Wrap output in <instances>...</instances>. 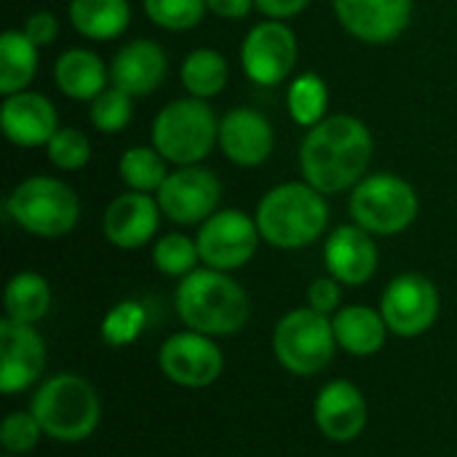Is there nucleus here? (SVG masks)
Wrapping results in <instances>:
<instances>
[{"label": "nucleus", "mask_w": 457, "mask_h": 457, "mask_svg": "<svg viewBox=\"0 0 457 457\" xmlns=\"http://www.w3.org/2000/svg\"><path fill=\"white\" fill-rule=\"evenodd\" d=\"M118 177L129 190L155 195L169 177V161L153 145H134L120 153Z\"/></svg>", "instance_id": "28"}, {"label": "nucleus", "mask_w": 457, "mask_h": 457, "mask_svg": "<svg viewBox=\"0 0 457 457\" xmlns=\"http://www.w3.org/2000/svg\"><path fill=\"white\" fill-rule=\"evenodd\" d=\"M147 19L166 32L195 29L209 13L206 0H142Z\"/></svg>", "instance_id": "32"}, {"label": "nucleus", "mask_w": 457, "mask_h": 457, "mask_svg": "<svg viewBox=\"0 0 457 457\" xmlns=\"http://www.w3.org/2000/svg\"><path fill=\"white\" fill-rule=\"evenodd\" d=\"M67 19L72 29L94 43L118 40L131 24L129 0H70Z\"/></svg>", "instance_id": "24"}, {"label": "nucleus", "mask_w": 457, "mask_h": 457, "mask_svg": "<svg viewBox=\"0 0 457 457\" xmlns=\"http://www.w3.org/2000/svg\"><path fill=\"white\" fill-rule=\"evenodd\" d=\"M21 29H24V35H27L37 48H48V46L56 43L62 27H59L56 13H51V11H35V13L27 16V21L21 24Z\"/></svg>", "instance_id": "37"}, {"label": "nucleus", "mask_w": 457, "mask_h": 457, "mask_svg": "<svg viewBox=\"0 0 457 457\" xmlns=\"http://www.w3.org/2000/svg\"><path fill=\"white\" fill-rule=\"evenodd\" d=\"M380 254L372 233L356 222L335 228L324 241V268L343 287H361L378 270Z\"/></svg>", "instance_id": "19"}, {"label": "nucleus", "mask_w": 457, "mask_h": 457, "mask_svg": "<svg viewBox=\"0 0 457 457\" xmlns=\"http://www.w3.org/2000/svg\"><path fill=\"white\" fill-rule=\"evenodd\" d=\"M254 220L265 244L284 252L305 249L316 244L329 225L327 195L305 179L281 182L260 198Z\"/></svg>", "instance_id": "3"}, {"label": "nucleus", "mask_w": 457, "mask_h": 457, "mask_svg": "<svg viewBox=\"0 0 457 457\" xmlns=\"http://www.w3.org/2000/svg\"><path fill=\"white\" fill-rule=\"evenodd\" d=\"M3 457H16V455H8V453H5V455H3Z\"/></svg>", "instance_id": "40"}, {"label": "nucleus", "mask_w": 457, "mask_h": 457, "mask_svg": "<svg viewBox=\"0 0 457 457\" xmlns=\"http://www.w3.org/2000/svg\"><path fill=\"white\" fill-rule=\"evenodd\" d=\"M220 139V118L206 99L179 96L163 104L150 129V145L171 166H195L212 155Z\"/></svg>", "instance_id": "4"}, {"label": "nucleus", "mask_w": 457, "mask_h": 457, "mask_svg": "<svg viewBox=\"0 0 457 457\" xmlns=\"http://www.w3.org/2000/svg\"><path fill=\"white\" fill-rule=\"evenodd\" d=\"M209 13L225 21H238L246 19L254 11V0H206Z\"/></svg>", "instance_id": "39"}, {"label": "nucleus", "mask_w": 457, "mask_h": 457, "mask_svg": "<svg viewBox=\"0 0 457 457\" xmlns=\"http://www.w3.org/2000/svg\"><path fill=\"white\" fill-rule=\"evenodd\" d=\"M327 107H329V88L321 75L300 72L292 78L287 88V110L300 129H311L321 123L327 118Z\"/></svg>", "instance_id": "29"}, {"label": "nucleus", "mask_w": 457, "mask_h": 457, "mask_svg": "<svg viewBox=\"0 0 457 457\" xmlns=\"http://www.w3.org/2000/svg\"><path fill=\"white\" fill-rule=\"evenodd\" d=\"M169 75V56L161 43L137 37L120 46L110 62V86L126 91L129 96L155 94Z\"/></svg>", "instance_id": "20"}, {"label": "nucleus", "mask_w": 457, "mask_h": 457, "mask_svg": "<svg viewBox=\"0 0 457 457\" xmlns=\"http://www.w3.org/2000/svg\"><path fill=\"white\" fill-rule=\"evenodd\" d=\"M3 305H5V316L8 319L24 321V324H35L51 308V287H48V281L40 273L21 270V273L11 276V281L5 284Z\"/></svg>", "instance_id": "27"}, {"label": "nucleus", "mask_w": 457, "mask_h": 457, "mask_svg": "<svg viewBox=\"0 0 457 457\" xmlns=\"http://www.w3.org/2000/svg\"><path fill=\"white\" fill-rule=\"evenodd\" d=\"M337 348L332 319L308 308L284 313L273 329V353L278 364L300 378L319 375L329 367Z\"/></svg>", "instance_id": "8"}, {"label": "nucleus", "mask_w": 457, "mask_h": 457, "mask_svg": "<svg viewBox=\"0 0 457 457\" xmlns=\"http://www.w3.org/2000/svg\"><path fill=\"white\" fill-rule=\"evenodd\" d=\"M372 153L375 139L370 126L356 115L337 112L305 129L297 161L308 185L324 195H337L353 190L367 177Z\"/></svg>", "instance_id": "1"}, {"label": "nucleus", "mask_w": 457, "mask_h": 457, "mask_svg": "<svg viewBox=\"0 0 457 457\" xmlns=\"http://www.w3.org/2000/svg\"><path fill=\"white\" fill-rule=\"evenodd\" d=\"M0 129L5 139L21 150L46 147L51 137L62 129L54 102L40 91H19L3 96L0 104Z\"/></svg>", "instance_id": "17"}, {"label": "nucleus", "mask_w": 457, "mask_h": 457, "mask_svg": "<svg viewBox=\"0 0 457 457\" xmlns=\"http://www.w3.org/2000/svg\"><path fill=\"white\" fill-rule=\"evenodd\" d=\"M5 212L35 238H62L80 222V198L64 179L32 174L8 193Z\"/></svg>", "instance_id": "6"}, {"label": "nucleus", "mask_w": 457, "mask_h": 457, "mask_svg": "<svg viewBox=\"0 0 457 457\" xmlns=\"http://www.w3.org/2000/svg\"><path fill=\"white\" fill-rule=\"evenodd\" d=\"M337 345L351 356H375L391 332L383 313L370 305H345L332 316Z\"/></svg>", "instance_id": "23"}, {"label": "nucleus", "mask_w": 457, "mask_h": 457, "mask_svg": "<svg viewBox=\"0 0 457 457\" xmlns=\"http://www.w3.org/2000/svg\"><path fill=\"white\" fill-rule=\"evenodd\" d=\"M134 96H129L126 91L107 86L96 99L88 102V120L99 134H120L131 118H134Z\"/></svg>", "instance_id": "33"}, {"label": "nucleus", "mask_w": 457, "mask_h": 457, "mask_svg": "<svg viewBox=\"0 0 457 457\" xmlns=\"http://www.w3.org/2000/svg\"><path fill=\"white\" fill-rule=\"evenodd\" d=\"M241 70L257 86L284 83L300 59V43L295 29L287 21L265 19L257 21L241 43Z\"/></svg>", "instance_id": "10"}, {"label": "nucleus", "mask_w": 457, "mask_h": 457, "mask_svg": "<svg viewBox=\"0 0 457 457\" xmlns=\"http://www.w3.org/2000/svg\"><path fill=\"white\" fill-rule=\"evenodd\" d=\"M308 5H311V0H254V8L265 19H278V21L300 16Z\"/></svg>", "instance_id": "38"}, {"label": "nucleus", "mask_w": 457, "mask_h": 457, "mask_svg": "<svg viewBox=\"0 0 457 457\" xmlns=\"http://www.w3.org/2000/svg\"><path fill=\"white\" fill-rule=\"evenodd\" d=\"M337 24L359 43H396L412 21V0H332Z\"/></svg>", "instance_id": "14"}, {"label": "nucleus", "mask_w": 457, "mask_h": 457, "mask_svg": "<svg viewBox=\"0 0 457 457\" xmlns=\"http://www.w3.org/2000/svg\"><path fill=\"white\" fill-rule=\"evenodd\" d=\"M46 367V343L35 324L0 321V391L19 394L29 388Z\"/></svg>", "instance_id": "16"}, {"label": "nucleus", "mask_w": 457, "mask_h": 457, "mask_svg": "<svg viewBox=\"0 0 457 457\" xmlns=\"http://www.w3.org/2000/svg\"><path fill=\"white\" fill-rule=\"evenodd\" d=\"M313 418L319 431L337 445L353 442L361 436V431L367 428V399L364 394L348 383V380H332L327 383L313 404Z\"/></svg>", "instance_id": "21"}, {"label": "nucleus", "mask_w": 457, "mask_h": 457, "mask_svg": "<svg viewBox=\"0 0 457 457\" xmlns=\"http://www.w3.org/2000/svg\"><path fill=\"white\" fill-rule=\"evenodd\" d=\"M217 147L238 169L262 166L276 150V129L270 118L254 107H233L220 118Z\"/></svg>", "instance_id": "15"}, {"label": "nucleus", "mask_w": 457, "mask_h": 457, "mask_svg": "<svg viewBox=\"0 0 457 457\" xmlns=\"http://www.w3.org/2000/svg\"><path fill=\"white\" fill-rule=\"evenodd\" d=\"M158 206L166 220L174 225H204L220 206L222 182L220 177L195 163V166H174L166 182L155 193Z\"/></svg>", "instance_id": "11"}, {"label": "nucleus", "mask_w": 457, "mask_h": 457, "mask_svg": "<svg viewBox=\"0 0 457 457\" xmlns=\"http://www.w3.org/2000/svg\"><path fill=\"white\" fill-rule=\"evenodd\" d=\"M308 305L324 316H335L343 308V284L332 276H321L308 287Z\"/></svg>", "instance_id": "36"}, {"label": "nucleus", "mask_w": 457, "mask_h": 457, "mask_svg": "<svg viewBox=\"0 0 457 457\" xmlns=\"http://www.w3.org/2000/svg\"><path fill=\"white\" fill-rule=\"evenodd\" d=\"M37 46L24 29H5L0 35V94L11 96L27 91L37 75Z\"/></svg>", "instance_id": "25"}, {"label": "nucleus", "mask_w": 457, "mask_h": 457, "mask_svg": "<svg viewBox=\"0 0 457 457\" xmlns=\"http://www.w3.org/2000/svg\"><path fill=\"white\" fill-rule=\"evenodd\" d=\"M228 80H230V64L214 48H193L179 64V83L187 91V96L209 102L225 91Z\"/></svg>", "instance_id": "26"}, {"label": "nucleus", "mask_w": 457, "mask_h": 457, "mask_svg": "<svg viewBox=\"0 0 457 457\" xmlns=\"http://www.w3.org/2000/svg\"><path fill=\"white\" fill-rule=\"evenodd\" d=\"M262 236L257 220L241 209H217L204 225H198V254L206 268L238 270L257 254Z\"/></svg>", "instance_id": "9"}, {"label": "nucleus", "mask_w": 457, "mask_h": 457, "mask_svg": "<svg viewBox=\"0 0 457 457\" xmlns=\"http://www.w3.org/2000/svg\"><path fill=\"white\" fill-rule=\"evenodd\" d=\"M198 244L185 233H166L153 246V265L158 268V273L169 278H185L198 268Z\"/></svg>", "instance_id": "30"}, {"label": "nucleus", "mask_w": 457, "mask_h": 457, "mask_svg": "<svg viewBox=\"0 0 457 457\" xmlns=\"http://www.w3.org/2000/svg\"><path fill=\"white\" fill-rule=\"evenodd\" d=\"M380 313L399 337H420L439 316V292L423 273H399L380 297Z\"/></svg>", "instance_id": "12"}, {"label": "nucleus", "mask_w": 457, "mask_h": 457, "mask_svg": "<svg viewBox=\"0 0 457 457\" xmlns=\"http://www.w3.org/2000/svg\"><path fill=\"white\" fill-rule=\"evenodd\" d=\"M174 308L182 324L209 337L238 335L252 313L246 289L225 270L195 268L174 292Z\"/></svg>", "instance_id": "2"}, {"label": "nucleus", "mask_w": 457, "mask_h": 457, "mask_svg": "<svg viewBox=\"0 0 457 457\" xmlns=\"http://www.w3.org/2000/svg\"><path fill=\"white\" fill-rule=\"evenodd\" d=\"M46 158L59 171H80L91 161V139L75 126H62L46 145Z\"/></svg>", "instance_id": "34"}, {"label": "nucleus", "mask_w": 457, "mask_h": 457, "mask_svg": "<svg viewBox=\"0 0 457 457\" xmlns=\"http://www.w3.org/2000/svg\"><path fill=\"white\" fill-rule=\"evenodd\" d=\"M161 217L163 212L155 195L126 190L107 204L102 214V233L115 249H142L158 233Z\"/></svg>", "instance_id": "18"}, {"label": "nucleus", "mask_w": 457, "mask_h": 457, "mask_svg": "<svg viewBox=\"0 0 457 457\" xmlns=\"http://www.w3.org/2000/svg\"><path fill=\"white\" fill-rule=\"evenodd\" d=\"M43 436V428L32 412H11L0 426V445L8 455L29 453Z\"/></svg>", "instance_id": "35"}, {"label": "nucleus", "mask_w": 457, "mask_h": 457, "mask_svg": "<svg viewBox=\"0 0 457 457\" xmlns=\"http://www.w3.org/2000/svg\"><path fill=\"white\" fill-rule=\"evenodd\" d=\"M158 364L171 383L182 388H206L222 375L225 359L214 337L187 329L171 335L161 345Z\"/></svg>", "instance_id": "13"}, {"label": "nucleus", "mask_w": 457, "mask_h": 457, "mask_svg": "<svg viewBox=\"0 0 457 457\" xmlns=\"http://www.w3.org/2000/svg\"><path fill=\"white\" fill-rule=\"evenodd\" d=\"M348 212L351 220L372 236H399L418 220L420 198L404 177L375 171L351 190Z\"/></svg>", "instance_id": "7"}, {"label": "nucleus", "mask_w": 457, "mask_h": 457, "mask_svg": "<svg viewBox=\"0 0 457 457\" xmlns=\"http://www.w3.org/2000/svg\"><path fill=\"white\" fill-rule=\"evenodd\" d=\"M147 327V311L142 303L137 300H123L118 305H112L107 311V316L102 319L99 335L107 345L120 348V345H131L139 340V335Z\"/></svg>", "instance_id": "31"}, {"label": "nucleus", "mask_w": 457, "mask_h": 457, "mask_svg": "<svg viewBox=\"0 0 457 457\" xmlns=\"http://www.w3.org/2000/svg\"><path fill=\"white\" fill-rule=\"evenodd\" d=\"M29 412L37 418L46 436L75 445L88 439L102 418V404L94 386L72 372L48 378L32 396Z\"/></svg>", "instance_id": "5"}, {"label": "nucleus", "mask_w": 457, "mask_h": 457, "mask_svg": "<svg viewBox=\"0 0 457 457\" xmlns=\"http://www.w3.org/2000/svg\"><path fill=\"white\" fill-rule=\"evenodd\" d=\"M110 80V64L83 46L67 48L54 62V83L56 88L72 102H91L96 99Z\"/></svg>", "instance_id": "22"}]
</instances>
